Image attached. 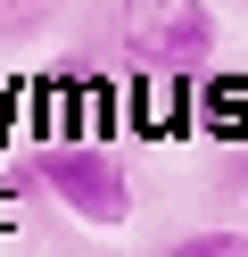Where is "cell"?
<instances>
[{
	"label": "cell",
	"instance_id": "6da1fadb",
	"mask_svg": "<svg viewBox=\"0 0 248 257\" xmlns=\"http://www.w3.org/2000/svg\"><path fill=\"white\" fill-rule=\"evenodd\" d=\"M33 174H42L66 199V216H83V224H124L132 216V174H124V158H116L108 141H50V150L33 158Z\"/></svg>",
	"mask_w": 248,
	"mask_h": 257
},
{
	"label": "cell",
	"instance_id": "7a4b0ae2",
	"mask_svg": "<svg viewBox=\"0 0 248 257\" xmlns=\"http://www.w3.org/2000/svg\"><path fill=\"white\" fill-rule=\"evenodd\" d=\"M124 58L149 75H198L215 58V17L207 9H149L124 25Z\"/></svg>",
	"mask_w": 248,
	"mask_h": 257
},
{
	"label": "cell",
	"instance_id": "3957f363",
	"mask_svg": "<svg viewBox=\"0 0 248 257\" xmlns=\"http://www.w3.org/2000/svg\"><path fill=\"white\" fill-rule=\"evenodd\" d=\"M165 257H248V232H223V224L215 232H182Z\"/></svg>",
	"mask_w": 248,
	"mask_h": 257
}]
</instances>
